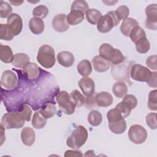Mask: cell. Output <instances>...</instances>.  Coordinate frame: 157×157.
<instances>
[{
    "label": "cell",
    "mask_w": 157,
    "mask_h": 157,
    "mask_svg": "<svg viewBox=\"0 0 157 157\" xmlns=\"http://www.w3.org/2000/svg\"><path fill=\"white\" fill-rule=\"evenodd\" d=\"M99 53L100 56L113 65H118L124 59V57L120 50L114 48L110 44L107 43L101 45L99 48Z\"/></svg>",
    "instance_id": "cell-1"
},
{
    "label": "cell",
    "mask_w": 157,
    "mask_h": 157,
    "mask_svg": "<svg viewBox=\"0 0 157 157\" xmlns=\"http://www.w3.org/2000/svg\"><path fill=\"white\" fill-rule=\"evenodd\" d=\"M88 136V134L86 129L82 125H78L67 139L66 144L71 148L78 149L85 144Z\"/></svg>",
    "instance_id": "cell-2"
},
{
    "label": "cell",
    "mask_w": 157,
    "mask_h": 157,
    "mask_svg": "<svg viewBox=\"0 0 157 157\" xmlns=\"http://www.w3.org/2000/svg\"><path fill=\"white\" fill-rule=\"evenodd\" d=\"M37 61L45 68L52 67L55 64V50L53 47L47 44L42 45L38 50Z\"/></svg>",
    "instance_id": "cell-3"
},
{
    "label": "cell",
    "mask_w": 157,
    "mask_h": 157,
    "mask_svg": "<svg viewBox=\"0 0 157 157\" xmlns=\"http://www.w3.org/2000/svg\"><path fill=\"white\" fill-rule=\"evenodd\" d=\"M25 121L20 112H9L2 116L1 124L7 129H19L23 126Z\"/></svg>",
    "instance_id": "cell-4"
},
{
    "label": "cell",
    "mask_w": 157,
    "mask_h": 157,
    "mask_svg": "<svg viewBox=\"0 0 157 157\" xmlns=\"http://www.w3.org/2000/svg\"><path fill=\"white\" fill-rule=\"evenodd\" d=\"M120 20L118 19L115 11H110L102 16L97 23L98 30L102 33L110 31L112 28L119 24Z\"/></svg>",
    "instance_id": "cell-5"
},
{
    "label": "cell",
    "mask_w": 157,
    "mask_h": 157,
    "mask_svg": "<svg viewBox=\"0 0 157 157\" xmlns=\"http://www.w3.org/2000/svg\"><path fill=\"white\" fill-rule=\"evenodd\" d=\"M152 72L147 67L139 64H134L132 66L130 71V75L132 79L147 82L151 75Z\"/></svg>",
    "instance_id": "cell-6"
},
{
    "label": "cell",
    "mask_w": 157,
    "mask_h": 157,
    "mask_svg": "<svg viewBox=\"0 0 157 157\" xmlns=\"http://www.w3.org/2000/svg\"><path fill=\"white\" fill-rule=\"evenodd\" d=\"M56 101L60 109L66 114L71 115L74 112L75 105L71 101L69 95L67 91H60L56 96Z\"/></svg>",
    "instance_id": "cell-7"
},
{
    "label": "cell",
    "mask_w": 157,
    "mask_h": 157,
    "mask_svg": "<svg viewBox=\"0 0 157 157\" xmlns=\"http://www.w3.org/2000/svg\"><path fill=\"white\" fill-rule=\"evenodd\" d=\"M147 130L140 124L132 125L128 131L129 140L135 144L144 143L147 138Z\"/></svg>",
    "instance_id": "cell-8"
},
{
    "label": "cell",
    "mask_w": 157,
    "mask_h": 157,
    "mask_svg": "<svg viewBox=\"0 0 157 157\" xmlns=\"http://www.w3.org/2000/svg\"><path fill=\"white\" fill-rule=\"evenodd\" d=\"M145 27L151 30L157 28V6L156 4H150L145 8Z\"/></svg>",
    "instance_id": "cell-9"
},
{
    "label": "cell",
    "mask_w": 157,
    "mask_h": 157,
    "mask_svg": "<svg viewBox=\"0 0 157 157\" xmlns=\"http://www.w3.org/2000/svg\"><path fill=\"white\" fill-rule=\"evenodd\" d=\"M17 84V77L15 72L10 70L3 72L1 78V85L2 87L7 90H11L15 88Z\"/></svg>",
    "instance_id": "cell-10"
},
{
    "label": "cell",
    "mask_w": 157,
    "mask_h": 157,
    "mask_svg": "<svg viewBox=\"0 0 157 157\" xmlns=\"http://www.w3.org/2000/svg\"><path fill=\"white\" fill-rule=\"evenodd\" d=\"M7 25L13 33L14 36L18 35L23 28V21L21 17L17 13H12L7 20Z\"/></svg>",
    "instance_id": "cell-11"
},
{
    "label": "cell",
    "mask_w": 157,
    "mask_h": 157,
    "mask_svg": "<svg viewBox=\"0 0 157 157\" xmlns=\"http://www.w3.org/2000/svg\"><path fill=\"white\" fill-rule=\"evenodd\" d=\"M52 25L53 29L59 33H64L69 28L67 21V15L63 13L55 15L52 20Z\"/></svg>",
    "instance_id": "cell-12"
},
{
    "label": "cell",
    "mask_w": 157,
    "mask_h": 157,
    "mask_svg": "<svg viewBox=\"0 0 157 157\" xmlns=\"http://www.w3.org/2000/svg\"><path fill=\"white\" fill-rule=\"evenodd\" d=\"M78 84L84 95L90 96L94 93L95 84L91 78L83 77L78 81Z\"/></svg>",
    "instance_id": "cell-13"
},
{
    "label": "cell",
    "mask_w": 157,
    "mask_h": 157,
    "mask_svg": "<svg viewBox=\"0 0 157 157\" xmlns=\"http://www.w3.org/2000/svg\"><path fill=\"white\" fill-rule=\"evenodd\" d=\"M94 98L96 105L102 107H109L113 102L112 96L106 91H101L97 93Z\"/></svg>",
    "instance_id": "cell-14"
},
{
    "label": "cell",
    "mask_w": 157,
    "mask_h": 157,
    "mask_svg": "<svg viewBox=\"0 0 157 157\" xmlns=\"http://www.w3.org/2000/svg\"><path fill=\"white\" fill-rule=\"evenodd\" d=\"M92 64L94 69L98 72H104L109 70L110 67V63L99 55H96L93 58Z\"/></svg>",
    "instance_id": "cell-15"
},
{
    "label": "cell",
    "mask_w": 157,
    "mask_h": 157,
    "mask_svg": "<svg viewBox=\"0 0 157 157\" xmlns=\"http://www.w3.org/2000/svg\"><path fill=\"white\" fill-rule=\"evenodd\" d=\"M57 60L61 66L69 67L73 65L75 58L72 53L68 51H63L58 53Z\"/></svg>",
    "instance_id": "cell-16"
},
{
    "label": "cell",
    "mask_w": 157,
    "mask_h": 157,
    "mask_svg": "<svg viewBox=\"0 0 157 157\" xmlns=\"http://www.w3.org/2000/svg\"><path fill=\"white\" fill-rule=\"evenodd\" d=\"M21 139L23 144L27 146H31L36 139V134L33 129L25 127L21 132Z\"/></svg>",
    "instance_id": "cell-17"
},
{
    "label": "cell",
    "mask_w": 157,
    "mask_h": 157,
    "mask_svg": "<svg viewBox=\"0 0 157 157\" xmlns=\"http://www.w3.org/2000/svg\"><path fill=\"white\" fill-rule=\"evenodd\" d=\"M137 26H139V23L136 19L128 17L123 20L120 29L124 36H129L131 30Z\"/></svg>",
    "instance_id": "cell-18"
},
{
    "label": "cell",
    "mask_w": 157,
    "mask_h": 157,
    "mask_svg": "<svg viewBox=\"0 0 157 157\" xmlns=\"http://www.w3.org/2000/svg\"><path fill=\"white\" fill-rule=\"evenodd\" d=\"M39 69L40 68L36 63L29 62L23 68V71L27 78L30 80H33L36 79L39 77Z\"/></svg>",
    "instance_id": "cell-19"
},
{
    "label": "cell",
    "mask_w": 157,
    "mask_h": 157,
    "mask_svg": "<svg viewBox=\"0 0 157 157\" xmlns=\"http://www.w3.org/2000/svg\"><path fill=\"white\" fill-rule=\"evenodd\" d=\"M29 28L33 34H40L43 33L45 25L42 19L33 17L29 21Z\"/></svg>",
    "instance_id": "cell-20"
},
{
    "label": "cell",
    "mask_w": 157,
    "mask_h": 157,
    "mask_svg": "<svg viewBox=\"0 0 157 157\" xmlns=\"http://www.w3.org/2000/svg\"><path fill=\"white\" fill-rule=\"evenodd\" d=\"M14 58L11 48L8 45H0V59L4 63H12Z\"/></svg>",
    "instance_id": "cell-21"
},
{
    "label": "cell",
    "mask_w": 157,
    "mask_h": 157,
    "mask_svg": "<svg viewBox=\"0 0 157 157\" xmlns=\"http://www.w3.org/2000/svg\"><path fill=\"white\" fill-rule=\"evenodd\" d=\"M84 19V13L78 10H71L67 15V21L69 25H77Z\"/></svg>",
    "instance_id": "cell-22"
},
{
    "label": "cell",
    "mask_w": 157,
    "mask_h": 157,
    "mask_svg": "<svg viewBox=\"0 0 157 157\" xmlns=\"http://www.w3.org/2000/svg\"><path fill=\"white\" fill-rule=\"evenodd\" d=\"M109 128L113 133L116 134H120L126 131V123L124 118H122L121 120L109 123Z\"/></svg>",
    "instance_id": "cell-23"
},
{
    "label": "cell",
    "mask_w": 157,
    "mask_h": 157,
    "mask_svg": "<svg viewBox=\"0 0 157 157\" xmlns=\"http://www.w3.org/2000/svg\"><path fill=\"white\" fill-rule=\"evenodd\" d=\"M29 61V57L26 53H20L14 55L13 59L12 62V64L17 68H23L25 65Z\"/></svg>",
    "instance_id": "cell-24"
},
{
    "label": "cell",
    "mask_w": 157,
    "mask_h": 157,
    "mask_svg": "<svg viewBox=\"0 0 157 157\" xmlns=\"http://www.w3.org/2000/svg\"><path fill=\"white\" fill-rule=\"evenodd\" d=\"M77 71L83 77H88L92 72V66L90 61L87 59L82 60L77 64Z\"/></svg>",
    "instance_id": "cell-25"
},
{
    "label": "cell",
    "mask_w": 157,
    "mask_h": 157,
    "mask_svg": "<svg viewBox=\"0 0 157 157\" xmlns=\"http://www.w3.org/2000/svg\"><path fill=\"white\" fill-rule=\"evenodd\" d=\"M128 86L123 82H116L112 87V92L118 98H123L128 93Z\"/></svg>",
    "instance_id": "cell-26"
},
{
    "label": "cell",
    "mask_w": 157,
    "mask_h": 157,
    "mask_svg": "<svg viewBox=\"0 0 157 157\" xmlns=\"http://www.w3.org/2000/svg\"><path fill=\"white\" fill-rule=\"evenodd\" d=\"M86 18L88 23L91 25H96L102 17L101 12L95 9H89L85 12Z\"/></svg>",
    "instance_id": "cell-27"
},
{
    "label": "cell",
    "mask_w": 157,
    "mask_h": 157,
    "mask_svg": "<svg viewBox=\"0 0 157 157\" xmlns=\"http://www.w3.org/2000/svg\"><path fill=\"white\" fill-rule=\"evenodd\" d=\"M47 123V118H45L40 112V111L36 112L33 117L32 125L36 129L43 128Z\"/></svg>",
    "instance_id": "cell-28"
},
{
    "label": "cell",
    "mask_w": 157,
    "mask_h": 157,
    "mask_svg": "<svg viewBox=\"0 0 157 157\" xmlns=\"http://www.w3.org/2000/svg\"><path fill=\"white\" fill-rule=\"evenodd\" d=\"M87 120L88 123L91 126H98L101 123L102 117L99 111L96 110H93L88 113Z\"/></svg>",
    "instance_id": "cell-29"
},
{
    "label": "cell",
    "mask_w": 157,
    "mask_h": 157,
    "mask_svg": "<svg viewBox=\"0 0 157 157\" xmlns=\"http://www.w3.org/2000/svg\"><path fill=\"white\" fill-rule=\"evenodd\" d=\"M69 97L71 101L75 105V107H79L85 104V98L77 90H74L72 91Z\"/></svg>",
    "instance_id": "cell-30"
},
{
    "label": "cell",
    "mask_w": 157,
    "mask_h": 157,
    "mask_svg": "<svg viewBox=\"0 0 157 157\" xmlns=\"http://www.w3.org/2000/svg\"><path fill=\"white\" fill-rule=\"evenodd\" d=\"M136 49L140 53H147L150 48V44L147 37H143L135 43Z\"/></svg>",
    "instance_id": "cell-31"
},
{
    "label": "cell",
    "mask_w": 157,
    "mask_h": 157,
    "mask_svg": "<svg viewBox=\"0 0 157 157\" xmlns=\"http://www.w3.org/2000/svg\"><path fill=\"white\" fill-rule=\"evenodd\" d=\"M129 36L130 37L131 40L134 43L142 38L147 37L145 31L139 26L134 27L130 32Z\"/></svg>",
    "instance_id": "cell-32"
},
{
    "label": "cell",
    "mask_w": 157,
    "mask_h": 157,
    "mask_svg": "<svg viewBox=\"0 0 157 157\" xmlns=\"http://www.w3.org/2000/svg\"><path fill=\"white\" fill-rule=\"evenodd\" d=\"M41 114L47 119L53 117L56 112V107L50 103L44 105L39 110Z\"/></svg>",
    "instance_id": "cell-33"
},
{
    "label": "cell",
    "mask_w": 157,
    "mask_h": 157,
    "mask_svg": "<svg viewBox=\"0 0 157 157\" xmlns=\"http://www.w3.org/2000/svg\"><path fill=\"white\" fill-rule=\"evenodd\" d=\"M14 35L7 24H0V38L4 40H11Z\"/></svg>",
    "instance_id": "cell-34"
},
{
    "label": "cell",
    "mask_w": 157,
    "mask_h": 157,
    "mask_svg": "<svg viewBox=\"0 0 157 157\" xmlns=\"http://www.w3.org/2000/svg\"><path fill=\"white\" fill-rule=\"evenodd\" d=\"M89 9V6L88 3L83 0H76L74 1L71 7V10H78L83 13L86 12Z\"/></svg>",
    "instance_id": "cell-35"
},
{
    "label": "cell",
    "mask_w": 157,
    "mask_h": 157,
    "mask_svg": "<svg viewBox=\"0 0 157 157\" xmlns=\"http://www.w3.org/2000/svg\"><path fill=\"white\" fill-rule=\"evenodd\" d=\"M115 108L117 109V110L120 112V113L124 118L128 117L130 115L132 110L131 107L126 102L123 101L119 102L115 106Z\"/></svg>",
    "instance_id": "cell-36"
},
{
    "label": "cell",
    "mask_w": 157,
    "mask_h": 157,
    "mask_svg": "<svg viewBox=\"0 0 157 157\" xmlns=\"http://www.w3.org/2000/svg\"><path fill=\"white\" fill-rule=\"evenodd\" d=\"M48 13V9L44 5H39L36 7L33 10V15L34 17H37L40 19L45 18Z\"/></svg>",
    "instance_id": "cell-37"
},
{
    "label": "cell",
    "mask_w": 157,
    "mask_h": 157,
    "mask_svg": "<svg viewBox=\"0 0 157 157\" xmlns=\"http://www.w3.org/2000/svg\"><path fill=\"white\" fill-rule=\"evenodd\" d=\"M157 91L156 90H152L148 94V107L150 110L156 111L157 110Z\"/></svg>",
    "instance_id": "cell-38"
},
{
    "label": "cell",
    "mask_w": 157,
    "mask_h": 157,
    "mask_svg": "<svg viewBox=\"0 0 157 157\" xmlns=\"http://www.w3.org/2000/svg\"><path fill=\"white\" fill-rule=\"evenodd\" d=\"M12 8L7 2L1 1L0 7V17L1 18H8L12 13Z\"/></svg>",
    "instance_id": "cell-39"
},
{
    "label": "cell",
    "mask_w": 157,
    "mask_h": 157,
    "mask_svg": "<svg viewBox=\"0 0 157 157\" xmlns=\"http://www.w3.org/2000/svg\"><path fill=\"white\" fill-rule=\"evenodd\" d=\"M115 14L118 19L120 21L121 20H124L128 18L129 14V9L126 6H120L115 11Z\"/></svg>",
    "instance_id": "cell-40"
},
{
    "label": "cell",
    "mask_w": 157,
    "mask_h": 157,
    "mask_svg": "<svg viewBox=\"0 0 157 157\" xmlns=\"http://www.w3.org/2000/svg\"><path fill=\"white\" fill-rule=\"evenodd\" d=\"M146 123L151 129H156L157 128L156 113H150L146 116Z\"/></svg>",
    "instance_id": "cell-41"
},
{
    "label": "cell",
    "mask_w": 157,
    "mask_h": 157,
    "mask_svg": "<svg viewBox=\"0 0 157 157\" xmlns=\"http://www.w3.org/2000/svg\"><path fill=\"white\" fill-rule=\"evenodd\" d=\"M123 101L126 102L132 109H135L137 105V98L132 94H126L122 100Z\"/></svg>",
    "instance_id": "cell-42"
},
{
    "label": "cell",
    "mask_w": 157,
    "mask_h": 157,
    "mask_svg": "<svg viewBox=\"0 0 157 157\" xmlns=\"http://www.w3.org/2000/svg\"><path fill=\"white\" fill-rule=\"evenodd\" d=\"M20 114L23 116L25 120L27 121H29L32 115V110L31 108L27 105H23L21 107V109L20 112Z\"/></svg>",
    "instance_id": "cell-43"
},
{
    "label": "cell",
    "mask_w": 157,
    "mask_h": 157,
    "mask_svg": "<svg viewBox=\"0 0 157 157\" xmlns=\"http://www.w3.org/2000/svg\"><path fill=\"white\" fill-rule=\"evenodd\" d=\"M156 58H157V56L156 55H151L147 58L146 64L150 69H151L152 70H155V71H156L157 69Z\"/></svg>",
    "instance_id": "cell-44"
},
{
    "label": "cell",
    "mask_w": 157,
    "mask_h": 157,
    "mask_svg": "<svg viewBox=\"0 0 157 157\" xmlns=\"http://www.w3.org/2000/svg\"><path fill=\"white\" fill-rule=\"evenodd\" d=\"M156 72H152L151 75L148 80V81L147 82L148 86L156 88L157 86V82H156Z\"/></svg>",
    "instance_id": "cell-45"
},
{
    "label": "cell",
    "mask_w": 157,
    "mask_h": 157,
    "mask_svg": "<svg viewBox=\"0 0 157 157\" xmlns=\"http://www.w3.org/2000/svg\"><path fill=\"white\" fill-rule=\"evenodd\" d=\"M64 155L65 157H69V156H83V155L80 150H68L65 151Z\"/></svg>",
    "instance_id": "cell-46"
},
{
    "label": "cell",
    "mask_w": 157,
    "mask_h": 157,
    "mask_svg": "<svg viewBox=\"0 0 157 157\" xmlns=\"http://www.w3.org/2000/svg\"><path fill=\"white\" fill-rule=\"evenodd\" d=\"M85 105L89 107V109H90V107L91 106H94V104H96V101H95V98L93 97L92 96H87L85 98Z\"/></svg>",
    "instance_id": "cell-47"
},
{
    "label": "cell",
    "mask_w": 157,
    "mask_h": 157,
    "mask_svg": "<svg viewBox=\"0 0 157 157\" xmlns=\"http://www.w3.org/2000/svg\"><path fill=\"white\" fill-rule=\"evenodd\" d=\"M95 155H96L94 154V151L93 150H88L84 155L85 156H95Z\"/></svg>",
    "instance_id": "cell-48"
},
{
    "label": "cell",
    "mask_w": 157,
    "mask_h": 157,
    "mask_svg": "<svg viewBox=\"0 0 157 157\" xmlns=\"http://www.w3.org/2000/svg\"><path fill=\"white\" fill-rule=\"evenodd\" d=\"M10 2L11 4H12L13 6H20V4H21L23 2V1H10Z\"/></svg>",
    "instance_id": "cell-49"
}]
</instances>
